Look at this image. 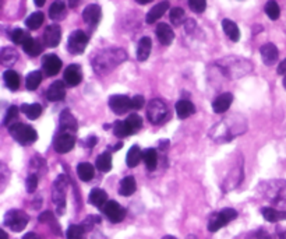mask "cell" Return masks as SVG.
<instances>
[{
	"instance_id": "18",
	"label": "cell",
	"mask_w": 286,
	"mask_h": 239,
	"mask_svg": "<svg viewBox=\"0 0 286 239\" xmlns=\"http://www.w3.org/2000/svg\"><path fill=\"white\" fill-rule=\"evenodd\" d=\"M155 34L159 39V42L162 45H170L172 41L175 38V34H173V30L170 28L168 24L161 23L156 25V30H155Z\"/></svg>"
},
{
	"instance_id": "17",
	"label": "cell",
	"mask_w": 286,
	"mask_h": 239,
	"mask_svg": "<svg viewBox=\"0 0 286 239\" xmlns=\"http://www.w3.org/2000/svg\"><path fill=\"white\" fill-rule=\"evenodd\" d=\"M64 84L63 81H54L53 84L48 88L47 98L52 102H57V101L64 100L66 97V90H64Z\"/></svg>"
},
{
	"instance_id": "10",
	"label": "cell",
	"mask_w": 286,
	"mask_h": 239,
	"mask_svg": "<svg viewBox=\"0 0 286 239\" xmlns=\"http://www.w3.org/2000/svg\"><path fill=\"white\" fill-rule=\"evenodd\" d=\"M103 213H105V216L108 217L109 221L115 224L123 221L124 217H126V210L115 200H110L105 204Z\"/></svg>"
},
{
	"instance_id": "60",
	"label": "cell",
	"mask_w": 286,
	"mask_h": 239,
	"mask_svg": "<svg viewBox=\"0 0 286 239\" xmlns=\"http://www.w3.org/2000/svg\"><path fill=\"white\" fill-rule=\"evenodd\" d=\"M162 239H176L175 237H172V235H166V237H163Z\"/></svg>"
},
{
	"instance_id": "37",
	"label": "cell",
	"mask_w": 286,
	"mask_h": 239,
	"mask_svg": "<svg viewBox=\"0 0 286 239\" xmlns=\"http://www.w3.org/2000/svg\"><path fill=\"white\" fill-rule=\"evenodd\" d=\"M44 20H45V16H44V13H41V11H37V13H32L31 16L28 17L27 20H25V25L30 28V30H38L39 27L44 24Z\"/></svg>"
},
{
	"instance_id": "59",
	"label": "cell",
	"mask_w": 286,
	"mask_h": 239,
	"mask_svg": "<svg viewBox=\"0 0 286 239\" xmlns=\"http://www.w3.org/2000/svg\"><path fill=\"white\" fill-rule=\"evenodd\" d=\"M123 146V144H122V143H119V144H116V146H115V148H113V150H115V151H117V150H120V147Z\"/></svg>"
},
{
	"instance_id": "16",
	"label": "cell",
	"mask_w": 286,
	"mask_h": 239,
	"mask_svg": "<svg viewBox=\"0 0 286 239\" xmlns=\"http://www.w3.org/2000/svg\"><path fill=\"white\" fill-rule=\"evenodd\" d=\"M101 7L98 4H90L83 11V18H84L85 23L90 24V25H96V24L99 23V20H101Z\"/></svg>"
},
{
	"instance_id": "34",
	"label": "cell",
	"mask_w": 286,
	"mask_h": 239,
	"mask_svg": "<svg viewBox=\"0 0 286 239\" xmlns=\"http://www.w3.org/2000/svg\"><path fill=\"white\" fill-rule=\"evenodd\" d=\"M143 161L145 162L147 168L149 171H154L158 165V154H156V150L154 148H148L143 153Z\"/></svg>"
},
{
	"instance_id": "26",
	"label": "cell",
	"mask_w": 286,
	"mask_h": 239,
	"mask_svg": "<svg viewBox=\"0 0 286 239\" xmlns=\"http://www.w3.org/2000/svg\"><path fill=\"white\" fill-rule=\"evenodd\" d=\"M222 30L226 34V37L233 41V42H238L240 39V31H239V27L236 25V24L231 21V20H224L222 21Z\"/></svg>"
},
{
	"instance_id": "56",
	"label": "cell",
	"mask_w": 286,
	"mask_h": 239,
	"mask_svg": "<svg viewBox=\"0 0 286 239\" xmlns=\"http://www.w3.org/2000/svg\"><path fill=\"white\" fill-rule=\"evenodd\" d=\"M137 3H140V4H148V3H151L152 0H136Z\"/></svg>"
},
{
	"instance_id": "11",
	"label": "cell",
	"mask_w": 286,
	"mask_h": 239,
	"mask_svg": "<svg viewBox=\"0 0 286 239\" xmlns=\"http://www.w3.org/2000/svg\"><path fill=\"white\" fill-rule=\"evenodd\" d=\"M109 107L116 115H123L132 109V100L127 95H112L109 98Z\"/></svg>"
},
{
	"instance_id": "25",
	"label": "cell",
	"mask_w": 286,
	"mask_h": 239,
	"mask_svg": "<svg viewBox=\"0 0 286 239\" xmlns=\"http://www.w3.org/2000/svg\"><path fill=\"white\" fill-rule=\"evenodd\" d=\"M261 213L268 223H278V221L286 220V211H281L274 207H264Z\"/></svg>"
},
{
	"instance_id": "33",
	"label": "cell",
	"mask_w": 286,
	"mask_h": 239,
	"mask_svg": "<svg viewBox=\"0 0 286 239\" xmlns=\"http://www.w3.org/2000/svg\"><path fill=\"white\" fill-rule=\"evenodd\" d=\"M18 59V54L16 52V49L13 48H3L1 54H0V60L4 66H11L14 64Z\"/></svg>"
},
{
	"instance_id": "8",
	"label": "cell",
	"mask_w": 286,
	"mask_h": 239,
	"mask_svg": "<svg viewBox=\"0 0 286 239\" xmlns=\"http://www.w3.org/2000/svg\"><path fill=\"white\" fill-rule=\"evenodd\" d=\"M88 44V37L84 31L77 30V31L71 32V35L69 37L67 41V49L70 54L73 55H81L85 51Z\"/></svg>"
},
{
	"instance_id": "35",
	"label": "cell",
	"mask_w": 286,
	"mask_h": 239,
	"mask_svg": "<svg viewBox=\"0 0 286 239\" xmlns=\"http://www.w3.org/2000/svg\"><path fill=\"white\" fill-rule=\"evenodd\" d=\"M64 11H66V3L63 0H56V1L52 3V6L49 8V17L52 20L62 18L64 16Z\"/></svg>"
},
{
	"instance_id": "43",
	"label": "cell",
	"mask_w": 286,
	"mask_h": 239,
	"mask_svg": "<svg viewBox=\"0 0 286 239\" xmlns=\"http://www.w3.org/2000/svg\"><path fill=\"white\" fill-rule=\"evenodd\" d=\"M39 221L41 223H45V224H49V225H52V228H53V231L59 232L60 234V230H59V225H57V223L54 221V216L52 211H45V213H42L41 216H39Z\"/></svg>"
},
{
	"instance_id": "9",
	"label": "cell",
	"mask_w": 286,
	"mask_h": 239,
	"mask_svg": "<svg viewBox=\"0 0 286 239\" xmlns=\"http://www.w3.org/2000/svg\"><path fill=\"white\" fill-rule=\"evenodd\" d=\"M76 146V139L70 131H62L54 140V150L59 154H66Z\"/></svg>"
},
{
	"instance_id": "40",
	"label": "cell",
	"mask_w": 286,
	"mask_h": 239,
	"mask_svg": "<svg viewBox=\"0 0 286 239\" xmlns=\"http://www.w3.org/2000/svg\"><path fill=\"white\" fill-rule=\"evenodd\" d=\"M265 14L270 17L271 20H278L279 16H281V8H279L278 3L275 0H270L267 1L265 4Z\"/></svg>"
},
{
	"instance_id": "45",
	"label": "cell",
	"mask_w": 286,
	"mask_h": 239,
	"mask_svg": "<svg viewBox=\"0 0 286 239\" xmlns=\"http://www.w3.org/2000/svg\"><path fill=\"white\" fill-rule=\"evenodd\" d=\"M189 6L194 13H202L207 7V0H189Z\"/></svg>"
},
{
	"instance_id": "36",
	"label": "cell",
	"mask_w": 286,
	"mask_h": 239,
	"mask_svg": "<svg viewBox=\"0 0 286 239\" xmlns=\"http://www.w3.org/2000/svg\"><path fill=\"white\" fill-rule=\"evenodd\" d=\"M96 168L101 172H109L112 168V155L110 153H102L98 158H96Z\"/></svg>"
},
{
	"instance_id": "30",
	"label": "cell",
	"mask_w": 286,
	"mask_h": 239,
	"mask_svg": "<svg viewBox=\"0 0 286 239\" xmlns=\"http://www.w3.org/2000/svg\"><path fill=\"white\" fill-rule=\"evenodd\" d=\"M143 160V153L140 150L139 146H133L129 153H127V157H126V162H127V167L129 168H134L140 164V161Z\"/></svg>"
},
{
	"instance_id": "49",
	"label": "cell",
	"mask_w": 286,
	"mask_h": 239,
	"mask_svg": "<svg viewBox=\"0 0 286 239\" xmlns=\"http://www.w3.org/2000/svg\"><path fill=\"white\" fill-rule=\"evenodd\" d=\"M25 186H27V192L34 193L38 187V177L35 174H31L30 177L27 178V182H25Z\"/></svg>"
},
{
	"instance_id": "13",
	"label": "cell",
	"mask_w": 286,
	"mask_h": 239,
	"mask_svg": "<svg viewBox=\"0 0 286 239\" xmlns=\"http://www.w3.org/2000/svg\"><path fill=\"white\" fill-rule=\"evenodd\" d=\"M60 39H62V30L59 25L52 24V25H48L44 32V42L45 45L49 48L57 47L60 44Z\"/></svg>"
},
{
	"instance_id": "48",
	"label": "cell",
	"mask_w": 286,
	"mask_h": 239,
	"mask_svg": "<svg viewBox=\"0 0 286 239\" xmlns=\"http://www.w3.org/2000/svg\"><path fill=\"white\" fill-rule=\"evenodd\" d=\"M17 116H18V108L17 107H10V108L7 109V112H6V116H4V120H3V124L4 126H7V124H10L14 119H16Z\"/></svg>"
},
{
	"instance_id": "7",
	"label": "cell",
	"mask_w": 286,
	"mask_h": 239,
	"mask_svg": "<svg viewBox=\"0 0 286 239\" xmlns=\"http://www.w3.org/2000/svg\"><path fill=\"white\" fill-rule=\"evenodd\" d=\"M66 187H67V179L66 177L57 178L53 183V190H52V197H53V203L59 214H62L64 206H66Z\"/></svg>"
},
{
	"instance_id": "62",
	"label": "cell",
	"mask_w": 286,
	"mask_h": 239,
	"mask_svg": "<svg viewBox=\"0 0 286 239\" xmlns=\"http://www.w3.org/2000/svg\"><path fill=\"white\" fill-rule=\"evenodd\" d=\"M284 87L286 88V76H285V78H284Z\"/></svg>"
},
{
	"instance_id": "2",
	"label": "cell",
	"mask_w": 286,
	"mask_h": 239,
	"mask_svg": "<svg viewBox=\"0 0 286 239\" xmlns=\"http://www.w3.org/2000/svg\"><path fill=\"white\" fill-rule=\"evenodd\" d=\"M261 192L272 203L286 206V180H271L263 183Z\"/></svg>"
},
{
	"instance_id": "3",
	"label": "cell",
	"mask_w": 286,
	"mask_h": 239,
	"mask_svg": "<svg viewBox=\"0 0 286 239\" xmlns=\"http://www.w3.org/2000/svg\"><path fill=\"white\" fill-rule=\"evenodd\" d=\"M8 130H10L11 137H14V140L18 141L20 144H23V146H28V144L37 141V139H38V133H37V130H35L34 127H31L30 124H11Z\"/></svg>"
},
{
	"instance_id": "4",
	"label": "cell",
	"mask_w": 286,
	"mask_h": 239,
	"mask_svg": "<svg viewBox=\"0 0 286 239\" xmlns=\"http://www.w3.org/2000/svg\"><path fill=\"white\" fill-rule=\"evenodd\" d=\"M169 115L168 107L165 105L162 100H152L149 101L147 107V118L152 124L163 123Z\"/></svg>"
},
{
	"instance_id": "15",
	"label": "cell",
	"mask_w": 286,
	"mask_h": 239,
	"mask_svg": "<svg viewBox=\"0 0 286 239\" xmlns=\"http://www.w3.org/2000/svg\"><path fill=\"white\" fill-rule=\"evenodd\" d=\"M233 102V95L231 93H224L218 95L215 101L212 102V109L215 114H224L231 108Z\"/></svg>"
},
{
	"instance_id": "42",
	"label": "cell",
	"mask_w": 286,
	"mask_h": 239,
	"mask_svg": "<svg viewBox=\"0 0 286 239\" xmlns=\"http://www.w3.org/2000/svg\"><path fill=\"white\" fill-rule=\"evenodd\" d=\"M170 23L173 24V25H180V24L183 23V20H185V10L180 7H173L170 10Z\"/></svg>"
},
{
	"instance_id": "41",
	"label": "cell",
	"mask_w": 286,
	"mask_h": 239,
	"mask_svg": "<svg viewBox=\"0 0 286 239\" xmlns=\"http://www.w3.org/2000/svg\"><path fill=\"white\" fill-rule=\"evenodd\" d=\"M85 230L83 225H70L67 230V239H85Z\"/></svg>"
},
{
	"instance_id": "44",
	"label": "cell",
	"mask_w": 286,
	"mask_h": 239,
	"mask_svg": "<svg viewBox=\"0 0 286 239\" xmlns=\"http://www.w3.org/2000/svg\"><path fill=\"white\" fill-rule=\"evenodd\" d=\"M126 122L132 127L133 133L139 131L140 129H141V126H143V119H141L139 115H130L126 119Z\"/></svg>"
},
{
	"instance_id": "14",
	"label": "cell",
	"mask_w": 286,
	"mask_h": 239,
	"mask_svg": "<svg viewBox=\"0 0 286 239\" xmlns=\"http://www.w3.org/2000/svg\"><path fill=\"white\" fill-rule=\"evenodd\" d=\"M81 80H83V73L78 64H70L69 67L64 70L63 81L69 87H76L81 83Z\"/></svg>"
},
{
	"instance_id": "58",
	"label": "cell",
	"mask_w": 286,
	"mask_h": 239,
	"mask_svg": "<svg viewBox=\"0 0 286 239\" xmlns=\"http://www.w3.org/2000/svg\"><path fill=\"white\" fill-rule=\"evenodd\" d=\"M278 239H286V231L281 232L278 235Z\"/></svg>"
},
{
	"instance_id": "31",
	"label": "cell",
	"mask_w": 286,
	"mask_h": 239,
	"mask_svg": "<svg viewBox=\"0 0 286 239\" xmlns=\"http://www.w3.org/2000/svg\"><path fill=\"white\" fill-rule=\"evenodd\" d=\"M3 80L11 91H16L20 88V76L14 70H6L3 74Z\"/></svg>"
},
{
	"instance_id": "61",
	"label": "cell",
	"mask_w": 286,
	"mask_h": 239,
	"mask_svg": "<svg viewBox=\"0 0 286 239\" xmlns=\"http://www.w3.org/2000/svg\"><path fill=\"white\" fill-rule=\"evenodd\" d=\"M187 239H195V237H193V235H190V237H187Z\"/></svg>"
},
{
	"instance_id": "21",
	"label": "cell",
	"mask_w": 286,
	"mask_h": 239,
	"mask_svg": "<svg viewBox=\"0 0 286 239\" xmlns=\"http://www.w3.org/2000/svg\"><path fill=\"white\" fill-rule=\"evenodd\" d=\"M195 112V107L193 102L187 100H180L176 102V114L179 119H187Z\"/></svg>"
},
{
	"instance_id": "50",
	"label": "cell",
	"mask_w": 286,
	"mask_h": 239,
	"mask_svg": "<svg viewBox=\"0 0 286 239\" xmlns=\"http://www.w3.org/2000/svg\"><path fill=\"white\" fill-rule=\"evenodd\" d=\"M144 104H145V101H144V97L143 95H134L132 98V109H136V111H139L144 107Z\"/></svg>"
},
{
	"instance_id": "6",
	"label": "cell",
	"mask_w": 286,
	"mask_h": 239,
	"mask_svg": "<svg viewBox=\"0 0 286 239\" xmlns=\"http://www.w3.org/2000/svg\"><path fill=\"white\" fill-rule=\"evenodd\" d=\"M236 217H238V211L233 210V208H224V210H221L219 213L211 217V220H209L208 223V231L217 232L222 227H226L231 221L236 220Z\"/></svg>"
},
{
	"instance_id": "51",
	"label": "cell",
	"mask_w": 286,
	"mask_h": 239,
	"mask_svg": "<svg viewBox=\"0 0 286 239\" xmlns=\"http://www.w3.org/2000/svg\"><path fill=\"white\" fill-rule=\"evenodd\" d=\"M278 74H286V59L279 63L278 66Z\"/></svg>"
},
{
	"instance_id": "47",
	"label": "cell",
	"mask_w": 286,
	"mask_h": 239,
	"mask_svg": "<svg viewBox=\"0 0 286 239\" xmlns=\"http://www.w3.org/2000/svg\"><path fill=\"white\" fill-rule=\"evenodd\" d=\"M27 34L23 31V30H20V28H17V30H14V31L11 32V35H10V38H11V41L14 42V44H17V45H23V42L27 39Z\"/></svg>"
},
{
	"instance_id": "46",
	"label": "cell",
	"mask_w": 286,
	"mask_h": 239,
	"mask_svg": "<svg viewBox=\"0 0 286 239\" xmlns=\"http://www.w3.org/2000/svg\"><path fill=\"white\" fill-rule=\"evenodd\" d=\"M99 223H101V218H99V217L90 216L85 218L81 225H83V228H84L85 231L88 232V231H93L94 225H95V224H99Z\"/></svg>"
},
{
	"instance_id": "1",
	"label": "cell",
	"mask_w": 286,
	"mask_h": 239,
	"mask_svg": "<svg viewBox=\"0 0 286 239\" xmlns=\"http://www.w3.org/2000/svg\"><path fill=\"white\" fill-rule=\"evenodd\" d=\"M127 59V55L123 49L113 48V49H105L94 58L93 66L94 70L98 74H106L110 70H113L120 63Z\"/></svg>"
},
{
	"instance_id": "32",
	"label": "cell",
	"mask_w": 286,
	"mask_h": 239,
	"mask_svg": "<svg viewBox=\"0 0 286 239\" xmlns=\"http://www.w3.org/2000/svg\"><path fill=\"white\" fill-rule=\"evenodd\" d=\"M21 112L24 115L27 116L28 119L31 120H35L38 119L41 114H42V107L39 104H24L21 107Z\"/></svg>"
},
{
	"instance_id": "38",
	"label": "cell",
	"mask_w": 286,
	"mask_h": 239,
	"mask_svg": "<svg viewBox=\"0 0 286 239\" xmlns=\"http://www.w3.org/2000/svg\"><path fill=\"white\" fill-rule=\"evenodd\" d=\"M41 81H42V73H41V71H32V73H30V74L27 76L25 87H27V90L34 91V90L38 88Z\"/></svg>"
},
{
	"instance_id": "39",
	"label": "cell",
	"mask_w": 286,
	"mask_h": 239,
	"mask_svg": "<svg viewBox=\"0 0 286 239\" xmlns=\"http://www.w3.org/2000/svg\"><path fill=\"white\" fill-rule=\"evenodd\" d=\"M113 133H115L116 137H120V139H122V137H127V136L133 134V130L126 120H123V122L119 120V122H116L115 126H113Z\"/></svg>"
},
{
	"instance_id": "52",
	"label": "cell",
	"mask_w": 286,
	"mask_h": 239,
	"mask_svg": "<svg viewBox=\"0 0 286 239\" xmlns=\"http://www.w3.org/2000/svg\"><path fill=\"white\" fill-rule=\"evenodd\" d=\"M23 239H39V237L35 234V232H28V234L24 235Z\"/></svg>"
},
{
	"instance_id": "29",
	"label": "cell",
	"mask_w": 286,
	"mask_h": 239,
	"mask_svg": "<svg viewBox=\"0 0 286 239\" xmlns=\"http://www.w3.org/2000/svg\"><path fill=\"white\" fill-rule=\"evenodd\" d=\"M77 174L83 182H90L95 175V170L90 162H81V164H78Z\"/></svg>"
},
{
	"instance_id": "27",
	"label": "cell",
	"mask_w": 286,
	"mask_h": 239,
	"mask_svg": "<svg viewBox=\"0 0 286 239\" xmlns=\"http://www.w3.org/2000/svg\"><path fill=\"white\" fill-rule=\"evenodd\" d=\"M136 189H137V183H136L134 177H126L123 180L120 182L119 193H120L122 196L129 197V196H132L133 193L136 192Z\"/></svg>"
},
{
	"instance_id": "5",
	"label": "cell",
	"mask_w": 286,
	"mask_h": 239,
	"mask_svg": "<svg viewBox=\"0 0 286 239\" xmlns=\"http://www.w3.org/2000/svg\"><path fill=\"white\" fill-rule=\"evenodd\" d=\"M28 221H30L28 216L21 210H10L6 213L4 220H3L4 225L14 232H21L23 230H25Z\"/></svg>"
},
{
	"instance_id": "23",
	"label": "cell",
	"mask_w": 286,
	"mask_h": 239,
	"mask_svg": "<svg viewBox=\"0 0 286 239\" xmlns=\"http://www.w3.org/2000/svg\"><path fill=\"white\" fill-rule=\"evenodd\" d=\"M60 130L62 131H76L77 130V120L71 115L70 111H63L60 115Z\"/></svg>"
},
{
	"instance_id": "12",
	"label": "cell",
	"mask_w": 286,
	"mask_h": 239,
	"mask_svg": "<svg viewBox=\"0 0 286 239\" xmlns=\"http://www.w3.org/2000/svg\"><path fill=\"white\" fill-rule=\"evenodd\" d=\"M42 69L45 71V74L49 76V77L56 76L62 70V60L56 55H47L42 59Z\"/></svg>"
},
{
	"instance_id": "20",
	"label": "cell",
	"mask_w": 286,
	"mask_h": 239,
	"mask_svg": "<svg viewBox=\"0 0 286 239\" xmlns=\"http://www.w3.org/2000/svg\"><path fill=\"white\" fill-rule=\"evenodd\" d=\"M168 8H169V3H168V1H161V3H158L156 6H154V7L148 11L147 23L148 24L156 23V20H159V18L168 11Z\"/></svg>"
},
{
	"instance_id": "22",
	"label": "cell",
	"mask_w": 286,
	"mask_h": 239,
	"mask_svg": "<svg viewBox=\"0 0 286 239\" xmlns=\"http://www.w3.org/2000/svg\"><path fill=\"white\" fill-rule=\"evenodd\" d=\"M90 203L95 206L96 208H103L105 207V204L108 203V194L105 190H102V189H98V187H95L91 190L90 193Z\"/></svg>"
},
{
	"instance_id": "54",
	"label": "cell",
	"mask_w": 286,
	"mask_h": 239,
	"mask_svg": "<svg viewBox=\"0 0 286 239\" xmlns=\"http://www.w3.org/2000/svg\"><path fill=\"white\" fill-rule=\"evenodd\" d=\"M34 1H35V4H37L38 7H42V6L45 4V1H47V0H34Z\"/></svg>"
},
{
	"instance_id": "57",
	"label": "cell",
	"mask_w": 286,
	"mask_h": 239,
	"mask_svg": "<svg viewBox=\"0 0 286 239\" xmlns=\"http://www.w3.org/2000/svg\"><path fill=\"white\" fill-rule=\"evenodd\" d=\"M0 235H1V239H8V235L6 234L4 230H1V231H0Z\"/></svg>"
},
{
	"instance_id": "28",
	"label": "cell",
	"mask_w": 286,
	"mask_h": 239,
	"mask_svg": "<svg viewBox=\"0 0 286 239\" xmlns=\"http://www.w3.org/2000/svg\"><path fill=\"white\" fill-rule=\"evenodd\" d=\"M23 49L24 52L27 55H30V56H38L42 52V45L39 44L37 39L27 37V39L23 42Z\"/></svg>"
},
{
	"instance_id": "24",
	"label": "cell",
	"mask_w": 286,
	"mask_h": 239,
	"mask_svg": "<svg viewBox=\"0 0 286 239\" xmlns=\"http://www.w3.org/2000/svg\"><path fill=\"white\" fill-rule=\"evenodd\" d=\"M151 48H152V42L148 37H144V38L140 39L139 47H137V59L140 62H144L149 58V54H151Z\"/></svg>"
},
{
	"instance_id": "55",
	"label": "cell",
	"mask_w": 286,
	"mask_h": 239,
	"mask_svg": "<svg viewBox=\"0 0 286 239\" xmlns=\"http://www.w3.org/2000/svg\"><path fill=\"white\" fill-rule=\"evenodd\" d=\"M93 239H108V238H106L105 235H102V234H95Z\"/></svg>"
},
{
	"instance_id": "53",
	"label": "cell",
	"mask_w": 286,
	"mask_h": 239,
	"mask_svg": "<svg viewBox=\"0 0 286 239\" xmlns=\"http://www.w3.org/2000/svg\"><path fill=\"white\" fill-rule=\"evenodd\" d=\"M87 143H88V147H90V148H93L94 144L96 143V139H95V137H90V139H88V141H87Z\"/></svg>"
},
{
	"instance_id": "19",
	"label": "cell",
	"mask_w": 286,
	"mask_h": 239,
	"mask_svg": "<svg viewBox=\"0 0 286 239\" xmlns=\"http://www.w3.org/2000/svg\"><path fill=\"white\" fill-rule=\"evenodd\" d=\"M278 48L275 47L274 44H265L261 48V58H263V62L267 66H272L274 63H277L278 60Z\"/></svg>"
}]
</instances>
